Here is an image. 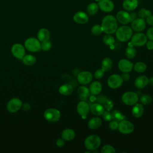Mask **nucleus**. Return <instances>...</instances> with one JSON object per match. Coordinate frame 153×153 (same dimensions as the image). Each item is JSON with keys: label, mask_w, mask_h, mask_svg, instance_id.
<instances>
[{"label": "nucleus", "mask_w": 153, "mask_h": 153, "mask_svg": "<svg viewBox=\"0 0 153 153\" xmlns=\"http://www.w3.org/2000/svg\"><path fill=\"white\" fill-rule=\"evenodd\" d=\"M101 26L106 34H112L115 32L118 28V23L116 18L112 15L106 16L102 21Z\"/></svg>", "instance_id": "obj_1"}, {"label": "nucleus", "mask_w": 153, "mask_h": 153, "mask_svg": "<svg viewBox=\"0 0 153 153\" xmlns=\"http://www.w3.org/2000/svg\"><path fill=\"white\" fill-rule=\"evenodd\" d=\"M115 33L118 40L121 42H126L133 35V30L130 26L124 25L117 28Z\"/></svg>", "instance_id": "obj_2"}, {"label": "nucleus", "mask_w": 153, "mask_h": 153, "mask_svg": "<svg viewBox=\"0 0 153 153\" xmlns=\"http://www.w3.org/2000/svg\"><path fill=\"white\" fill-rule=\"evenodd\" d=\"M101 144V139L99 136L92 134L87 136L84 140L85 147L89 151L97 149Z\"/></svg>", "instance_id": "obj_3"}, {"label": "nucleus", "mask_w": 153, "mask_h": 153, "mask_svg": "<svg viewBox=\"0 0 153 153\" xmlns=\"http://www.w3.org/2000/svg\"><path fill=\"white\" fill-rule=\"evenodd\" d=\"M122 102L126 105L133 106L137 103L139 97L136 93L133 91H126L121 97Z\"/></svg>", "instance_id": "obj_4"}, {"label": "nucleus", "mask_w": 153, "mask_h": 153, "mask_svg": "<svg viewBox=\"0 0 153 153\" xmlns=\"http://www.w3.org/2000/svg\"><path fill=\"white\" fill-rule=\"evenodd\" d=\"M118 129L122 134H128L134 131V126L131 122L125 119L118 123Z\"/></svg>", "instance_id": "obj_5"}, {"label": "nucleus", "mask_w": 153, "mask_h": 153, "mask_svg": "<svg viewBox=\"0 0 153 153\" xmlns=\"http://www.w3.org/2000/svg\"><path fill=\"white\" fill-rule=\"evenodd\" d=\"M148 41L146 35L141 32H137L133 35L131 37V44L132 45L136 47L143 46L146 44Z\"/></svg>", "instance_id": "obj_6"}, {"label": "nucleus", "mask_w": 153, "mask_h": 153, "mask_svg": "<svg viewBox=\"0 0 153 153\" xmlns=\"http://www.w3.org/2000/svg\"><path fill=\"white\" fill-rule=\"evenodd\" d=\"M44 117L46 120L50 122H56L60 118V112L57 109L49 108L45 111Z\"/></svg>", "instance_id": "obj_7"}, {"label": "nucleus", "mask_w": 153, "mask_h": 153, "mask_svg": "<svg viewBox=\"0 0 153 153\" xmlns=\"http://www.w3.org/2000/svg\"><path fill=\"white\" fill-rule=\"evenodd\" d=\"M123 83V80L121 75L115 74L110 75L107 81L108 85L112 89H117L120 87Z\"/></svg>", "instance_id": "obj_8"}, {"label": "nucleus", "mask_w": 153, "mask_h": 153, "mask_svg": "<svg viewBox=\"0 0 153 153\" xmlns=\"http://www.w3.org/2000/svg\"><path fill=\"white\" fill-rule=\"evenodd\" d=\"M25 46L30 51H38L41 49V44L38 39L35 38H29L25 42Z\"/></svg>", "instance_id": "obj_9"}, {"label": "nucleus", "mask_w": 153, "mask_h": 153, "mask_svg": "<svg viewBox=\"0 0 153 153\" xmlns=\"http://www.w3.org/2000/svg\"><path fill=\"white\" fill-rule=\"evenodd\" d=\"M93 77V75L90 72L84 71L79 72L78 74L77 80L79 83L82 85H87L92 81Z\"/></svg>", "instance_id": "obj_10"}, {"label": "nucleus", "mask_w": 153, "mask_h": 153, "mask_svg": "<svg viewBox=\"0 0 153 153\" xmlns=\"http://www.w3.org/2000/svg\"><path fill=\"white\" fill-rule=\"evenodd\" d=\"M22 106V102L18 98H13L7 104V109L10 112L18 111Z\"/></svg>", "instance_id": "obj_11"}, {"label": "nucleus", "mask_w": 153, "mask_h": 153, "mask_svg": "<svg viewBox=\"0 0 153 153\" xmlns=\"http://www.w3.org/2000/svg\"><path fill=\"white\" fill-rule=\"evenodd\" d=\"M76 111L78 114L81 117H86L90 111V106L87 102L81 100L77 104Z\"/></svg>", "instance_id": "obj_12"}, {"label": "nucleus", "mask_w": 153, "mask_h": 153, "mask_svg": "<svg viewBox=\"0 0 153 153\" xmlns=\"http://www.w3.org/2000/svg\"><path fill=\"white\" fill-rule=\"evenodd\" d=\"M146 27V22L144 19L136 18L131 22V29L137 32L143 31Z\"/></svg>", "instance_id": "obj_13"}, {"label": "nucleus", "mask_w": 153, "mask_h": 153, "mask_svg": "<svg viewBox=\"0 0 153 153\" xmlns=\"http://www.w3.org/2000/svg\"><path fill=\"white\" fill-rule=\"evenodd\" d=\"M118 69L123 72H130L133 69V64L128 60L121 59L118 63Z\"/></svg>", "instance_id": "obj_14"}, {"label": "nucleus", "mask_w": 153, "mask_h": 153, "mask_svg": "<svg viewBox=\"0 0 153 153\" xmlns=\"http://www.w3.org/2000/svg\"><path fill=\"white\" fill-rule=\"evenodd\" d=\"M117 20L123 25L128 24L131 22L130 14L123 10L119 11L116 15Z\"/></svg>", "instance_id": "obj_15"}, {"label": "nucleus", "mask_w": 153, "mask_h": 153, "mask_svg": "<svg viewBox=\"0 0 153 153\" xmlns=\"http://www.w3.org/2000/svg\"><path fill=\"white\" fill-rule=\"evenodd\" d=\"M11 52L15 57L22 59L25 56V50L22 44H16L13 45L11 48Z\"/></svg>", "instance_id": "obj_16"}, {"label": "nucleus", "mask_w": 153, "mask_h": 153, "mask_svg": "<svg viewBox=\"0 0 153 153\" xmlns=\"http://www.w3.org/2000/svg\"><path fill=\"white\" fill-rule=\"evenodd\" d=\"M98 6L105 13H109L114 8V4L111 0H101L98 2Z\"/></svg>", "instance_id": "obj_17"}, {"label": "nucleus", "mask_w": 153, "mask_h": 153, "mask_svg": "<svg viewBox=\"0 0 153 153\" xmlns=\"http://www.w3.org/2000/svg\"><path fill=\"white\" fill-rule=\"evenodd\" d=\"M73 19L76 23L83 25L87 23L88 22L89 17L88 14L85 13L83 11H78L74 14Z\"/></svg>", "instance_id": "obj_18"}, {"label": "nucleus", "mask_w": 153, "mask_h": 153, "mask_svg": "<svg viewBox=\"0 0 153 153\" xmlns=\"http://www.w3.org/2000/svg\"><path fill=\"white\" fill-rule=\"evenodd\" d=\"M149 84V78L146 75H140L136 78L134 84L139 89H142L147 86Z\"/></svg>", "instance_id": "obj_19"}, {"label": "nucleus", "mask_w": 153, "mask_h": 153, "mask_svg": "<svg viewBox=\"0 0 153 153\" xmlns=\"http://www.w3.org/2000/svg\"><path fill=\"white\" fill-rule=\"evenodd\" d=\"M77 93L78 97L81 100L85 101L90 96V90L85 86H79L77 89Z\"/></svg>", "instance_id": "obj_20"}, {"label": "nucleus", "mask_w": 153, "mask_h": 153, "mask_svg": "<svg viewBox=\"0 0 153 153\" xmlns=\"http://www.w3.org/2000/svg\"><path fill=\"white\" fill-rule=\"evenodd\" d=\"M90 109L91 113L96 116L102 115L105 111V108H104L103 105L98 102L93 103L91 105Z\"/></svg>", "instance_id": "obj_21"}, {"label": "nucleus", "mask_w": 153, "mask_h": 153, "mask_svg": "<svg viewBox=\"0 0 153 153\" xmlns=\"http://www.w3.org/2000/svg\"><path fill=\"white\" fill-rule=\"evenodd\" d=\"M144 113V108L141 103H136L133 105L131 110L132 115L135 118L141 117Z\"/></svg>", "instance_id": "obj_22"}, {"label": "nucleus", "mask_w": 153, "mask_h": 153, "mask_svg": "<svg viewBox=\"0 0 153 153\" xmlns=\"http://www.w3.org/2000/svg\"><path fill=\"white\" fill-rule=\"evenodd\" d=\"M89 90L93 95H98L102 90V84L97 81H94L91 83Z\"/></svg>", "instance_id": "obj_23"}, {"label": "nucleus", "mask_w": 153, "mask_h": 153, "mask_svg": "<svg viewBox=\"0 0 153 153\" xmlns=\"http://www.w3.org/2000/svg\"><path fill=\"white\" fill-rule=\"evenodd\" d=\"M102 120L98 117L91 118L88 122V127L91 130H96L102 125Z\"/></svg>", "instance_id": "obj_24"}, {"label": "nucleus", "mask_w": 153, "mask_h": 153, "mask_svg": "<svg viewBox=\"0 0 153 153\" xmlns=\"http://www.w3.org/2000/svg\"><path fill=\"white\" fill-rule=\"evenodd\" d=\"M138 5L137 0H124L123 3V8L127 11H133Z\"/></svg>", "instance_id": "obj_25"}, {"label": "nucleus", "mask_w": 153, "mask_h": 153, "mask_svg": "<svg viewBox=\"0 0 153 153\" xmlns=\"http://www.w3.org/2000/svg\"><path fill=\"white\" fill-rule=\"evenodd\" d=\"M62 138L65 140L70 141L73 140L75 137V131L72 128H66L62 133Z\"/></svg>", "instance_id": "obj_26"}, {"label": "nucleus", "mask_w": 153, "mask_h": 153, "mask_svg": "<svg viewBox=\"0 0 153 153\" xmlns=\"http://www.w3.org/2000/svg\"><path fill=\"white\" fill-rule=\"evenodd\" d=\"M59 93L63 96H69L73 92V87L69 84H64L59 88Z\"/></svg>", "instance_id": "obj_27"}, {"label": "nucleus", "mask_w": 153, "mask_h": 153, "mask_svg": "<svg viewBox=\"0 0 153 153\" xmlns=\"http://www.w3.org/2000/svg\"><path fill=\"white\" fill-rule=\"evenodd\" d=\"M50 36V32L48 31V29L45 28L41 29L38 32V38L41 42L49 40Z\"/></svg>", "instance_id": "obj_28"}, {"label": "nucleus", "mask_w": 153, "mask_h": 153, "mask_svg": "<svg viewBox=\"0 0 153 153\" xmlns=\"http://www.w3.org/2000/svg\"><path fill=\"white\" fill-rule=\"evenodd\" d=\"M112 65H113L112 60L109 57H105L102 61L101 67H102V69L105 72H108L111 71V69L112 68Z\"/></svg>", "instance_id": "obj_29"}, {"label": "nucleus", "mask_w": 153, "mask_h": 153, "mask_svg": "<svg viewBox=\"0 0 153 153\" xmlns=\"http://www.w3.org/2000/svg\"><path fill=\"white\" fill-rule=\"evenodd\" d=\"M22 59H23V63L27 66H32L34 65L36 62V59L35 57L30 54L25 56Z\"/></svg>", "instance_id": "obj_30"}, {"label": "nucleus", "mask_w": 153, "mask_h": 153, "mask_svg": "<svg viewBox=\"0 0 153 153\" xmlns=\"http://www.w3.org/2000/svg\"><path fill=\"white\" fill-rule=\"evenodd\" d=\"M146 68L147 65H146V63L142 62H138L133 65L134 70L138 73L144 72L146 70Z\"/></svg>", "instance_id": "obj_31"}, {"label": "nucleus", "mask_w": 153, "mask_h": 153, "mask_svg": "<svg viewBox=\"0 0 153 153\" xmlns=\"http://www.w3.org/2000/svg\"><path fill=\"white\" fill-rule=\"evenodd\" d=\"M99 10V6L98 4H97L95 2H92L90 4L87 8V11L88 14L91 16H93L96 14Z\"/></svg>", "instance_id": "obj_32"}, {"label": "nucleus", "mask_w": 153, "mask_h": 153, "mask_svg": "<svg viewBox=\"0 0 153 153\" xmlns=\"http://www.w3.org/2000/svg\"><path fill=\"white\" fill-rule=\"evenodd\" d=\"M136 53H137L136 50L133 46H128V47L126 48L125 51V54L126 57L130 59L134 58L136 56Z\"/></svg>", "instance_id": "obj_33"}, {"label": "nucleus", "mask_w": 153, "mask_h": 153, "mask_svg": "<svg viewBox=\"0 0 153 153\" xmlns=\"http://www.w3.org/2000/svg\"><path fill=\"white\" fill-rule=\"evenodd\" d=\"M112 115L113 117V119L118 122H120L126 119L125 115L118 110H114L112 112Z\"/></svg>", "instance_id": "obj_34"}, {"label": "nucleus", "mask_w": 153, "mask_h": 153, "mask_svg": "<svg viewBox=\"0 0 153 153\" xmlns=\"http://www.w3.org/2000/svg\"><path fill=\"white\" fill-rule=\"evenodd\" d=\"M103 43L106 45H112L115 43V39L111 34H106L103 37Z\"/></svg>", "instance_id": "obj_35"}, {"label": "nucleus", "mask_w": 153, "mask_h": 153, "mask_svg": "<svg viewBox=\"0 0 153 153\" xmlns=\"http://www.w3.org/2000/svg\"><path fill=\"white\" fill-rule=\"evenodd\" d=\"M140 101L142 105H148L152 102V98L148 94H143L140 97Z\"/></svg>", "instance_id": "obj_36"}, {"label": "nucleus", "mask_w": 153, "mask_h": 153, "mask_svg": "<svg viewBox=\"0 0 153 153\" xmlns=\"http://www.w3.org/2000/svg\"><path fill=\"white\" fill-rule=\"evenodd\" d=\"M91 32L93 35L98 36V35H100L102 33L103 29H102L101 25H95L93 26H92V27L91 29Z\"/></svg>", "instance_id": "obj_37"}, {"label": "nucleus", "mask_w": 153, "mask_h": 153, "mask_svg": "<svg viewBox=\"0 0 153 153\" xmlns=\"http://www.w3.org/2000/svg\"><path fill=\"white\" fill-rule=\"evenodd\" d=\"M100 152L102 153H115L116 151L114 147L112 145H105L102 148Z\"/></svg>", "instance_id": "obj_38"}, {"label": "nucleus", "mask_w": 153, "mask_h": 153, "mask_svg": "<svg viewBox=\"0 0 153 153\" xmlns=\"http://www.w3.org/2000/svg\"><path fill=\"white\" fill-rule=\"evenodd\" d=\"M150 14H151V11L145 8H141L138 11V16L140 18L145 19L147 16H148Z\"/></svg>", "instance_id": "obj_39"}, {"label": "nucleus", "mask_w": 153, "mask_h": 153, "mask_svg": "<svg viewBox=\"0 0 153 153\" xmlns=\"http://www.w3.org/2000/svg\"><path fill=\"white\" fill-rule=\"evenodd\" d=\"M103 106H104L105 110H106L108 111H110L114 108V102L111 99L107 98V99L106 100V101L103 103Z\"/></svg>", "instance_id": "obj_40"}, {"label": "nucleus", "mask_w": 153, "mask_h": 153, "mask_svg": "<svg viewBox=\"0 0 153 153\" xmlns=\"http://www.w3.org/2000/svg\"><path fill=\"white\" fill-rule=\"evenodd\" d=\"M41 49H42L43 50L48 51L51 47V43L50 41H49V40L42 42V43L41 44Z\"/></svg>", "instance_id": "obj_41"}, {"label": "nucleus", "mask_w": 153, "mask_h": 153, "mask_svg": "<svg viewBox=\"0 0 153 153\" xmlns=\"http://www.w3.org/2000/svg\"><path fill=\"white\" fill-rule=\"evenodd\" d=\"M102 117H103V120L106 121H111V120H113V117H112V113L108 111H104V112L102 114Z\"/></svg>", "instance_id": "obj_42"}, {"label": "nucleus", "mask_w": 153, "mask_h": 153, "mask_svg": "<svg viewBox=\"0 0 153 153\" xmlns=\"http://www.w3.org/2000/svg\"><path fill=\"white\" fill-rule=\"evenodd\" d=\"M105 71L101 68V69H99L97 70H96L95 72H94V76L97 79H100L102 78L103 76H104V74H105Z\"/></svg>", "instance_id": "obj_43"}, {"label": "nucleus", "mask_w": 153, "mask_h": 153, "mask_svg": "<svg viewBox=\"0 0 153 153\" xmlns=\"http://www.w3.org/2000/svg\"><path fill=\"white\" fill-rule=\"evenodd\" d=\"M109 127L112 130H115L118 129V122L115 120H111L109 124Z\"/></svg>", "instance_id": "obj_44"}, {"label": "nucleus", "mask_w": 153, "mask_h": 153, "mask_svg": "<svg viewBox=\"0 0 153 153\" xmlns=\"http://www.w3.org/2000/svg\"><path fill=\"white\" fill-rule=\"evenodd\" d=\"M146 35L149 40L153 41V27H150L148 29Z\"/></svg>", "instance_id": "obj_45"}, {"label": "nucleus", "mask_w": 153, "mask_h": 153, "mask_svg": "<svg viewBox=\"0 0 153 153\" xmlns=\"http://www.w3.org/2000/svg\"><path fill=\"white\" fill-rule=\"evenodd\" d=\"M146 22L149 25L153 26V15L152 14L146 17Z\"/></svg>", "instance_id": "obj_46"}, {"label": "nucleus", "mask_w": 153, "mask_h": 153, "mask_svg": "<svg viewBox=\"0 0 153 153\" xmlns=\"http://www.w3.org/2000/svg\"><path fill=\"white\" fill-rule=\"evenodd\" d=\"M123 80V82L125 81V82H127L128 81L130 78V75L128 74V72H123V74L121 75Z\"/></svg>", "instance_id": "obj_47"}, {"label": "nucleus", "mask_w": 153, "mask_h": 153, "mask_svg": "<svg viewBox=\"0 0 153 153\" xmlns=\"http://www.w3.org/2000/svg\"><path fill=\"white\" fill-rule=\"evenodd\" d=\"M106 99H107V97L103 95H100L97 97V100L98 103H100L101 104H103Z\"/></svg>", "instance_id": "obj_48"}, {"label": "nucleus", "mask_w": 153, "mask_h": 153, "mask_svg": "<svg viewBox=\"0 0 153 153\" xmlns=\"http://www.w3.org/2000/svg\"><path fill=\"white\" fill-rule=\"evenodd\" d=\"M65 140L62 138L60 139H58L56 141V145L59 147H62L63 146L65 145Z\"/></svg>", "instance_id": "obj_49"}, {"label": "nucleus", "mask_w": 153, "mask_h": 153, "mask_svg": "<svg viewBox=\"0 0 153 153\" xmlns=\"http://www.w3.org/2000/svg\"><path fill=\"white\" fill-rule=\"evenodd\" d=\"M145 45H146L147 49H148L149 50H153V41H151V40H149L148 41H147Z\"/></svg>", "instance_id": "obj_50"}, {"label": "nucleus", "mask_w": 153, "mask_h": 153, "mask_svg": "<svg viewBox=\"0 0 153 153\" xmlns=\"http://www.w3.org/2000/svg\"><path fill=\"white\" fill-rule=\"evenodd\" d=\"M22 106H23V109L24 110H25V111H27V110H28L30 108V105L28 104L27 103H24V105H22Z\"/></svg>", "instance_id": "obj_51"}, {"label": "nucleus", "mask_w": 153, "mask_h": 153, "mask_svg": "<svg viewBox=\"0 0 153 153\" xmlns=\"http://www.w3.org/2000/svg\"><path fill=\"white\" fill-rule=\"evenodd\" d=\"M136 14L135 13H132L131 14H130V16H131V22H132L133 20H134L135 19H136Z\"/></svg>", "instance_id": "obj_52"}, {"label": "nucleus", "mask_w": 153, "mask_h": 153, "mask_svg": "<svg viewBox=\"0 0 153 153\" xmlns=\"http://www.w3.org/2000/svg\"><path fill=\"white\" fill-rule=\"evenodd\" d=\"M149 84L153 86V76L151 77L149 79Z\"/></svg>", "instance_id": "obj_53"}, {"label": "nucleus", "mask_w": 153, "mask_h": 153, "mask_svg": "<svg viewBox=\"0 0 153 153\" xmlns=\"http://www.w3.org/2000/svg\"><path fill=\"white\" fill-rule=\"evenodd\" d=\"M95 1H96V2H99L100 1H101V0H94Z\"/></svg>", "instance_id": "obj_54"}]
</instances>
